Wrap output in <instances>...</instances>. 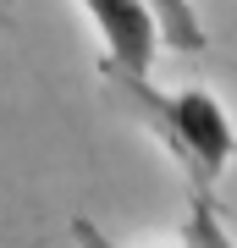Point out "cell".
I'll return each instance as SVG.
<instances>
[{
    "mask_svg": "<svg viewBox=\"0 0 237 248\" xmlns=\"http://www.w3.org/2000/svg\"><path fill=\"white\" fill-rule=\"evenodd\" d=\"M149 17L160 28V50H176V55H204L210 33H204V17L193 0H143Z\"/></svg>",
    "mask_w": 237,
    "mask_h": 248,
    "instance_id": "3957f363",
    "label": "cell"
},
{
    "mask_svg": "<svg viewBox=\"0 0 237 248\" xmlns=\"http://www.w3.org/2000/svg\"><path fill=\"white\" fill-rule=\"evenodd\" d=\"M66 232H72V243H78V248H116L105 232L88 221V215H72V221H66Z\"/></svg>",
    "mask_w": 237,
    "mask_h": 248,
    "instance_id": "5b68a950",
    "label": "cell"
},
{
    "mask_svg": "<svg viewBox=\"0 0 237 248\" xmlns=\"http://www.w3.org/2000/svg\"><path fill=\"white\" fill-rule=\"evenodd\" d=\"M182 248H237L226 215H221L215 193L188 187V210H182Z\"/></svg>",
    "mask_w": 237,
    "mask_h": 248,
    "instance_id": "277c9868",
    "label": "cell"
},
{
    "mask_svg": "<svg viewBox=\"0 0 237 248\" xmlns=\"http://www.w3.org/2000/svg\"><path fill=\"white\" fill-rule=\"evenodd\" d=\"M78 11L99 45V72H155L160 28L143 0H78Z\"/></svg>",
    "mask_w": 237,
    "mask_h": 248,
    "instance_id": "7a4b0ae2",
    "label": "cell"
},
{
    "mask_svg": "<svg viewBox=\"0 0 237 248\" xmlns=\"http://www.w3.org/2000/svg\"><path fill=\"white\" fill-rule=\"evenodd\" d=\"M99 83L111 105L127 122H138V133L155 138V149H166V160L182 171L188 187L215 193L226 182V171L237 166V122L215 89L204 83L166 89L155 83V72H99Z\"/></svg>",
    "mask_w": 237,
    "mask_h": 248,
    "instance_id": "6da1fadb",
    "label": "cell"
}]
</instances>
